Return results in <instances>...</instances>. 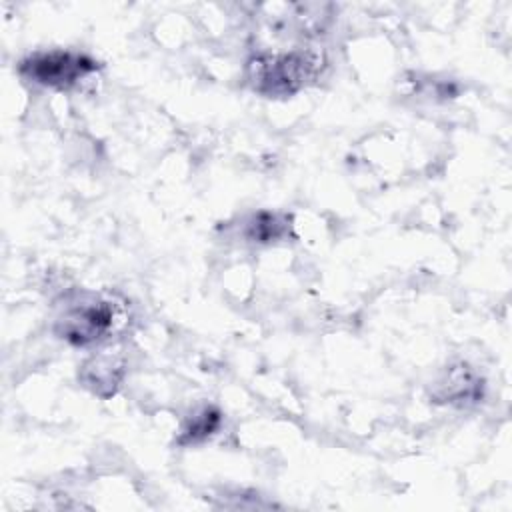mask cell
Wrapping results in <instances>:
<instances>
[{"mask_svg":"<svg viewBox=\"0 0 512 512\" xmlns=\"http://www.w3.org/2000/svg\"><path fill=\"white\" fill-rule=\"evenodd\" d=\"M324 58L310 48L258 52L246 60V80L266 98H286L308 86L322 70Z\"/></svg>","mask_w":512,"mask_h":512,"instance_id":"cell-1","label":"cell"},{"mask_svg":"<svg viewBox=\"0 0 512 512\" xmlns=\"http://www.w3.org/2000/svg\"><path fill=\"white\" fill-rule=\"evenodd\" d=\"M126 324L124 306L112 296L86 292L72 300L58 316L54 332L72 346H92L106 342Z\"/></svg>","mask_w":512,"mask_h":512,"instance_id":"cell-2","label":"cell"},{"mask_svg":"<svg viewBox=\"0 0 512 512\" xmlns=\"http://www.w3.org/2000/svg\"><path fill=\"white\" fill-rule=\"evenodd\" d=\"M100 64L76 50H38L28 54L18 62V72L28 82L56 88V90H70L86 76L96 72Z\"/></svg>","mask_w":512,"mask_h":512,"instance_id":"cell-3","label":"cell"},{"mask_svg":"<svg viewBox=\"0 0 512 512\" xmlns=\"http://www.w3.org/2000/svg\"><path fill=\"white\" fill-rule=\"evenodd\" d=\"M484 396V380L466 362L450 364L434 382L430 398L436 404L468 408Z\"/></svg>","mask_w":512,"mask_h":512,"instance_id":"cell-4","label":"cell"},{"mask_svg":"<svg viewBox=\"0 0 512 512\" xmlns=\"http://www.w3.org/2000/svg\"><path fill=\"white\" fill-rule=\"evenodd\" d=\"M122 376H124L122 364H118L108 356L88 360L78 374V378L84 382L86 388H90L94 394L104 398L116 392Z\"/></svg>","mask_w":512,"mask_h":512,"instance_id":"cell-5","label":"cell"},{"mask_svg":"<svg viewBox=\"0 0 512 512\" xmlns=\"http://www.w3.org/2000/svg\"><path fill=\"white\" fill-rule=\"evenodd\" d=\"M292 218L284 212H270V210H262L252 214L246 224H244V236L250 242H258V244H270L276 240H282L288 236L290 232V224Z\"/></svg>","mask_w":512,"mask_h":512,"instance_id":"cell-6","label":"cell"},{"mask_svg":"<svg viewBox=\"0 0 512 512\" xmlns=\"http://www.w3.org/2000/svg\"><path fill=\"white\" fill-rule=\"evenodd\" d=\"M220 422H222V414L218 408L202 406L200 410L190 414V418L184 422L176 442L180 446L200 444V442L208 440L220 428Z\"/></svg>","mask_w":512,"mask_h":512,"instance_id":"cell-7","label":"cell"}]
</instances>
